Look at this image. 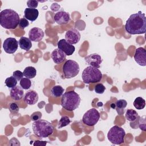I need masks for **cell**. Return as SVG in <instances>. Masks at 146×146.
Segmentation results:
<instances>
[{"label": "cell", "instance_id": "6da1fadb", "mask_svg": "<svg viewBox=\"0 0 146 146\" xmlns=\"http://www.w3.org/2000/svg\"><path fill=\"white\" fill-rule=\"evenodd\" d=\"M125 30L129 34H141L146 31V17L141 11L131 14L126 21Z\"/></svg>", "mask_w": 146, "mask_h": 146}, {"label": "cell", "instance_id": "7a4b0ae2", "mask_svg": "<svg viewBox=\"0 0 146 146\" xmlns=\"http://www.w3.org/2000/svg\"><path fill=\"white\" fill-rule=\"evenodd\" d=\"M19 21V16L14 10L6 9L0 13V25L6 29H16Z\"/></svg>", "mask_w": 146, "mask_h": 146}, {"label": "cell", "instance_id": "3957f363", "mask_svg": "<svg viewBox=\"0 0 146 146\" xmlns=\"http://www.w3.org/2000/svg\"><path fill=\"white\" fill-rule=\"evenodd\" d=\"M81 99L79 95L74 91L64 93L61 98V105L63 108L69 111H73L80 105Z\"/></svg>", "mask_w": 146, "mask_h": 146}, {"label": "cell", "instance_id": "277c9868", "mask_svg": "<svg viewBox=\"0 0 146 146\" xmlns=\"http://www.w3.org/2000/svg\"><path fill=\"white\" fill-rule=\"evenodd\" d=\"M34 134L40 138L48 137L54 132V127L47 120L39 119L32 124Z\"/></svg>", "mask_w": 146, "mask_h": 146}, {"label": "cell", "instance_id": "5b68a950", "mask_svg": "<svg viewBox=\"0 0 146 146\" xmlns=\"http://www.w3.org/2000/svg\"><path fill=\"white\" fill-rule=\"evenodd\" d=\"M102 76V74L99 68L91 66L86 67L82 74V80L86 84L99 82Z\"/></svg>", "mask_w": 146, "mask_h": 146}, {"label": "cell", "instance_id": "8992f818", "mask_svg": "<svg viewBox=\"0 0 146 146\" xmlns=\"http://www.w3.org/2000/svg\"><path fill=\"white\" fill-rule=\"evenodd\" d=\"M125 135V132L123 128L114 125L108 132L107 138L111 143L120 145L124 142Z\"/></svg>", "mask_w": 146, "mask_h": 146}, {"label": "cell", "instance_id": "52a82bcc", "mask_svg": "<svg viewBox=\"0 0 146 146\" xmlns=\"http://www.w3.org/2000/svg\"><path fill=\"white\" fill-rule=\"evenodd\" d=\"M79 64L75 60H67L63 66L62 72L66 79H71L76 76L79 72Z\"/></svg>", "mask_w": 146, "mask_h": 146}, {"label": "cell", "instance_id": "ba28073f", "mask_svg": "<svg viewBox=\"0 0 146 146\" xmlns=\"http://www.w3.org/2000/svg\"><path fill=\"white\" fill-rule=\"evenodd\" d=\"M100 119V113L99 111L93 108L87 112L83 115L82 117L83 123L88 126L95 125Z\"/></svg>", "mask_w": 146, "mask_h": 146}, {"label": "cell", "instance_id": "9c48e42d", "mask_svg": "<svg viewBox=\"0 0 146 146\" xmlns=\"http://www.w3.org/2000/svg\"><path fill=\"white\" fill-rule=\"evenodd\" d=\"M18 42L14 38H8L6 39L3 43V48L7 54H14L18 47Z\"/></svg>", "mask_w": 146, "mask_h": 146}, {"label": "cell", "instance_id": "30bf717a", "mask_svg": "<svg viewBox=\"0 0 146 146\" xmlns=\"http://www.w3.org/2000/svg\"><path fill=\"white\" fill-rule=\"evenodd\" d=\"M81 35L79 31L75 28L68 30L65 34V40L71 44H75L80 39Z\"/></svg>", "mask_w": 146, "mask_h": 146}, {"label": "cell", "instance_id": "8fae6325", "mask_svg": "<svg viewBox=\"0 0 146 146\" xmlns=\"http://www.w3.org/2000/svg\"><path fill=\"white\" fill-rule=\"evenodd\" d=\"M57 46L59 49L68 56L72 55L75 50V46L68 43L64 39L59 40L57 43Z\"/></svg>", "mask_w": 146, "mask_h": 146}, {"label": "cell", "instance_id": "7c38bea8", "mask_svg": "<svg viewBox=\"0 0 146 146\" xmlns=\"http://www.w3.org/2000/svg\"><path fill=\"white\" fill-rule=\"evenodd\" d=\"M135 62L140 66H146V51L143 47H139L136 49L134 56Z\"/></svg>", "mask_w": 146, "mask_h": 146}, {"label": "cell", "instance_id": "4fadbf2b", "mask_svg": "<svg viewBox=\"0 0 146 146\" xmlns=\"http://www.w3.org/2000/svg\"><path fill=\"white\" fill-rule=\"evenodd\" d=\"M84 60L87 64L99 68L102 62V58L100 55L94 53L91 54L84 58Z\"/></svg>", "mask_w": 146, "mask_h": 146}, {"label": "cell", "instance_id": "5bb4252c", "mask_svg": "<svg viewBox=\"0 0 146 146\" xmlns=\"http://www.w3.org/2000/svg\"><path fill=\"white\" fill-rule=\"evenodd\" d=\"M44 32L42 29L39 27H33L29 32V37L31 41L38 42L40 41L44 36Z\"/></svg>", "mask_w": 146, "mask_h": 146}, {"label": "cell", "instance_id": "9a60e30c", "mask_svg": "<svg viewBox=\"0 0 146 146\" xmlns=\"http://www.w3.org/2000/svg\"><path fill=\"white\" fill-rule=\"evenodd\" d=\"M54 21L58 25H63L67 24L71 20L70 14L64 11H59L54 16Z\"/></svg>", "mask_w": 146, "mask_h": 146}, {"label": "cell", "instance_id": "2e32d148", "mask_svg": "<svg viewBox=\"0 0 146 146\" xmlns=\"http://www.w3.org/2000/svg\"><path fill=\"white\" fill-rule=\"evenodd\" d=\"M38 94L34 90L27 91L23 96L24 102L29 105H34L38 100Z\"/></svg>", "mask_w": 146, "mask_h": 146}, {"label": "cell", "instance_id": "e0dca14e", "mask_svg": "<svg viewBox=\"0 0 146 146\" xmlns=\"http://www.w3.org/2000/svg\"><path fill=\"white\" fill-rule=\"evenodd\" d=\"M66 57V55L58 48L54 50L51 53V58L56 64H60L64 62Z\"/></svg>", "mask_w": 146, "mask_h": 146}, {"label": "cell", "instance_id": "ac0fdd59", "mask_svg": "<svg viewBox=\"0 0 146 146\" xmlns=\"http://www.w3.org/2000/svg\"><path fill=\"white\" fill-rule=\"evenodd\" d=\"M23 94L24 92L23 88H22V87H20L19 86H16L13 88H11L10 92V97L14 100L16 101L21 100L23 98Z\"/></svg>", "mask_w": 146, "mask_h": 146}, {"label": "cell", "instance_id": "d6986e66", "mask_svg": "<svg viewBox=\"0 0 146 146\" xmlns=\"http://www.w3.org/2000/svg\"><path fill=\"white\" fill-rule=\"evenodd\" d=\"M39 11L36 9L26 8L24 11V18L31 22L35 21L38 17Z\"/></svg>", "mask_w": 146, "mask_h": 146}, {"label": "cell", "instance_id": "ffe728a7", "mask_svg": "<svg viewBox=\"0 0 146 146\" xmlns=\"http://www.w3.org/2000/svg\"><path fill=\"white\" fill-rule=\"evenodd\" d=\"M18 43L20 48L26 51L30 50L32 47V43L31 40L27 37L22 36L19 39Z\"/></svg>", "mask_w": 146, "mask_h": 146}, {"label": "cell", "instance_id": "44dd1931", "mask_svg": "<svg viewBox=\"0 0 146 146\" xmlns=\"http://www.w3.org/2000/svg\"><path fill=\"white\" fill-rule=\"evenodd\" d=\"M115 109L119 115H121L124 112V109L127 107V102L124 99H119L116 102Z\"/></svg>", "mask_w": 146, "mask_h": 146}, {"label": "cell", "instance_id": "7402d4cb", "mask_svg": "<svg viewBox=\"0 0 146 146\" xmlns=\"http://www.w3.org/2000/svg\"><path fill=\"white\" fill-rule=\"evenodd\" d=\"M23 73V75L26 78L29 79H33L36 75V70L34 67L28 66L25 68Z\"/></svg>", "mask_w": 146, "mask_h": 146}, {"label": "cell", "instance_id": "603a6c76", "mask_svg": "<svg viewBox=\"0 0 146 146\" xmlns=\"http://www.w3.org/2000/svg\"><path fill=\"white\" fill-rule=\"evenodd\" d=\"M125 116L128 121H133L137 119V117L139 116V115L135 110L132 109H128L126 111Z\"/></svg>", "mask_w": 146, "mask_h": 146}, {"label": "cell", "instance_id": "cb8c5ba5", "mask_svg": "<svg viewBox=\"0 0 146 146\" xmlns=\"http://www.w3.org/2000/svg\"><path fill=\"white\" fill-rule=\"evenodd\" d=\"M64 92V89L60 86H55L51 89V94L52 96L58 98L62 96Z\"/></svg>", "mask_w": 146, "mask_h": 146}, {"label": "cell", "instance_id": "d4e9b609", "mask_svg": "<svg viewBox=\"0 0 146 146\" xmlns=\"http://www.w3.org/2000/svg\"><path fill=\"white\" fill-rule=\"evenodd\" d=\"M133 104L137 110H142L145 106V101L141 97H137L135 99Z\"/></svg>", "mask_w": 146, "mask_h": 146}, {"label": "cell", "instance_id": "484cf974", "mask_svg": "<svg viewBox=\"0 0 146 146\" xmlns=\"http://www.w3.org/2000/svg\"><path fill=\"white\" fill-rule=\"evenodd\" d=\"M21 87L24 90H28L31 87V82L30 79L27 78H23L19 82Z\"/></svg>", "mask_w": 146, "mask_h": 146}, {"label": "cell", "instance_id": "4316f807", "mask_svg": "<svg viewBox=\"0 0 146 146\" xmlns=\"http://www.w3.org/2000/svg\"><path fill=\"white\" fill-rule=\"evenodd\" d=\"M71 122L70 118L67 116H63L58 122V128H61L63 127L68 125Z\"/></svg>", "mask_w": 146, "mask_h": 146}, {"label": "cell", "instance_id": "83f0119b", "mask_svg": "<svg viewBox=\"0 0 146 146\" xmlns=\"http://www.w3.org/2000/svg\"><path fill=\"white\" fill-rule=\"evenodd\" d=\"M5 84L9 88H13L14 87L16 86L17 84V79L14 78L13 76H10L6 79L5 80Z\"/></svg>", "mask_w": 146, "mask_h": 146}, {"label": "cell", "instance_id": "f1b7e54d", "mask_svg": "<svg viewBox=\"0 0 146 146\" xmlns=\"http://www.w3.org/2000/svg\"><path fill=\"white\" fill-rule=\"evenodd\" d=\"M9 110L12 113H17L19 112V108L17 102H12L9 104Z\"/></svg>", "mask_w": 146, "mask_h": 146}, {"label": "cell", "instance_id": "f546056e", "mask_svg": "<svg viewBox=\"0 0 146 146\" xmlns=\"http://www.w3.org/2000/svg\"><path fill=\"white\" fill-rule=\"evenodd\" d=\"M105 90H106V87L102 83L97 84L94 88L95 92L99 94H102L104 93V92L105 91Z\"/></svg>", "mask_w": 146, "mask_h": 146}, {"label": "cell", "instance_id": "4dcf8cb0", "mask_svg": "<svg viewBox=\"0 0 146 146\" xmlns=\"http://www.w3.org/2000/svg\"><path fill=\"white\" fill-rule=\"evenodd\" d=\"M139 127L142 131H145V116L144 115L139 118Z\"/></svg>", "mask_w": 146, "mask_h": 146}, {"label": "cell", "instance_id": "1f68e13d", "mask_svg": "<svg viewBox=\"0 0 146 146\" xmlns=\"http://www.w3.org/2000/svg\"><path fill=\"white\" fill-rule=\"evenodd\" d=\"M42 113L39 111H36V112H34L31 116H30V119L32 121H37L39 119H41L42 117Z\"/></svg>", "mask_w": 146, "mask_h": 146}, {"label": "cell", "instance_id": "d6a6232c", "mask_svg": "<svg viewBox=\"0 0 146 146\" xmlns=\"http://www.w3.org/2000/svg\"><path fill=\"white\" fill-rule=\"evenodd\" d=\"M23 73L19 70H16L13 73V76L15 78L17 81H20L23 78Z\"/></svg>", "mask_w": 146, "mask_h": 146}, {"label": "cell", "instance_id": "836d02e7", "mask_svg": "<svg viewBox=\"0 0 146 146\" xmlns=\"http://www.w3.org/2000/svg\"><path fill=\"white\" fill-rule=\"evenodd\" d=\"M29 22L27 19H26L25 18H22L20 19L19 26L21 29H24L26 27L29 26Z\"/></svg>", "mask_w": 146, "mask_h": 146}, {"label": "cell", "instance_id": "e575fe53", "mask_svg": "<svg viewBox=\"0 0 146 146\" xmlns=\"http://www.w3.org/2000/svg\"><path fill=\"white\" fill-rule=\"evenodd\" d=\"M27 5L29 8L36 9L38 6V1L36 0H29L27 2Z\"/></svg>", "mask_w": 146, "mask_h": 146}, {"label": "cell", "instance_id": "d590c367", "mask_svg": "<svg viewBox=\"0 0 146 146\" xmlns=\"http://www.w3.org/2000/svg\"><path fill=\"white\" fill-rule=\"evenodd\" d=\"M139 118H140V116H139L137 119L133 121H130V126L131 127H132L133 129H137L139 128Z\"/></svg>", "mask_w": 146, "mask_h": 146}, {"label": "cell", "instance_id": "8d00e7d4", "mask_svg": "<svg viewBox=\"0 0 146 146\" xmlns=\"http://www.w3.org/2000/svg\"><path fill=\"white\" fill-rule=\"evenodd\" d=\"M60 6L59 5H58L57 3H54L51 5L50 8L52 11H56L58 10H59Z\"/></svg>", "mask_w": 146, "mask_h": 146}, {"label": "cell", "instance_id": "74e56055", "mask_svg": "<svg viewBox=\"0 0 146 146\" xmlns=\"http://www.w3.org/2000/svg\"><path fill=\"white\" fill-rule=\"evenodd\" d=\"M47 141H40V140H36L35 141V143L33 144L34 145H45L47 144Z\"/></svg>", "mask_w": 146, "mask_h": 146}, {"label": "cell", "instance_id": "f35d334b", "mask_svg": "<svg viewBox=\"0 0 146 146\" xmlns=\"http://www.w3.org/2000/svg\"><path fill=\"white\" fill-rule=\"evenodd\" d=\"M111 107L112 108H115V104H114V103H112L111 104Z\"/></svg>", "mask_w": 146, "mask_h": 146}]
</instances>
